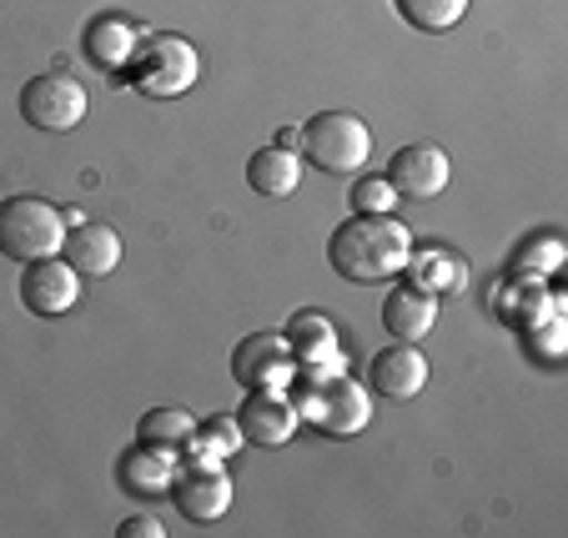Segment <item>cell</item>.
<instances>
[{"mask_svg": "<svg viewBox=\"0 0 568 538\" xmlns=\"http://www.w3.org/2000/svg\"><path fill=\"white\" fill-rule=\"evenodd\" d=\"M367 388L387 403H413L428 388V357L418 353V343L383 347V353H373V363H367Z\"/></svg>", "mask_w": 568, "mask_h": 538, "instance_id": "13", "label": "cell"}, {"mask_svg": "<svg viewBox=\"0 0 568 538\" xmlns=\"http://www.w3.org/2000/svg\"><path fill=\"white\" fill-rule=\"evenodd\" d=\"M236 423H242V438L257 443V448H287L292 433L302 428L297 403H292L287 388H257L242 398L236 408Z\"/></svg>", "mask_w": 568, "mask_h": 538, "instance_id": "12", "label": "cell"}, {"mask_svg": "<svg viewBox=\"0 0 568 538\" xmlns=\"http://www.w3.org/2000/svg\"><path fill=\"white\" fill-rule=\"evenodd\" d=\"M393 11L423 35H443L468 16V0H393Z\"/></svg>", "mask_w": 568, "mask_h": 538, "instance_id": "22", "label": "cell"}, {"mask_svg": "<svg viewBox=\"0 0 568 538\" xmlns=\"http://www.w3.org/2000/svg\"><path fill=\"white\" fill-rule=\"evenodd\" d=\"M196 75H202V51L186 35L161 31V35H141L136 55H131L126 75H121V87L141 91L151 101H176L196 87Z\"/></svg>", "mask_w": 568, "mask_h": 538, "instance_id": "2", "label": "cell"}, {"mask_svg": "<svg viewBox=\"0 0 568 538\" xmlns=\"http://www.w3.org/2000/svg\"><path fill=\"white\" fill-rule=\"evenodd\" d=\"M196 438H202L206 448L216 453V458H232V453L247 443V438H242V423L226 418V413H212L206 423H196Z\"/></svg>", "mask_w": 568, "mask_h": 538, "instance_id": "26", "label": "cell"}, {"mask_svg": "<svg viewBox=\"0 0 568 538\" xmlns=\"http://www.w3.org/2000/svg\"><path fill=\"white\" fill-rule=\"evenodd\" d=\"M16 287H21V307L31 317H61V313H71L75 297H81V272L55 252V257L26 262Z\"/></svg>", "mask_w": 568, "mask_h": 538, "instance_id": "11", "label": "cell"}, {"mask_svg": "<svg viewBox=\"0 0 568 538\" xmlns=\"http://www.w3.org/2000/svg\"><path fill=\"white\" fill-rule=\"evenodd\" d=\"M383 176L393 182L397 202H438L453 182V162H448V151L443 146L418 141V146H397Z\"/></svg>", "mask_w": 568, "mask_h": 538, "instance_id": "8", "label": "cell"}, {"mask_svg": "<svg viewBox=\"0 0 568 538\" xmlns=\"http://www.w3.org/2000/svg\"><path fill=\"white\" fill-rule=\"evenodd\" d=\"M61 257L71 262L81 277H111L121 267V237L106 222H75V232H65Z\"/></svg>", "mask_w": 568, "mask_h": 538, "instance_id": "16", "label": "cell"}, {"mask_svg": "<svg viewBox=\"0 0 568 538\" xmlns=\"http://www.w3.org/2000/svg\"><path fill=\"white\" fill-rule=\"evenodd\" d=\"M247 186L262 196V202H287L292 192L302 186V156L287 146H262L247 156Z\"/></svg>", "mask_w": 568, "mask_h": 538, "instance_id": "18", "label": "cell"}, {"mask_svg": "<svg viewBox=\"0 0 568 538\" xmlns=\"http://www.w3.org/2000/svg\"><path fill=\"white\" fill-rule=\"evenodd\" d=\"M192 433H196V418L182 403H161V408H146L136 418V443H151V448H166V453H182Z\"/></svg>", "mask_w": 568, "mask_h": 538, "instance_id": "21", "label": "cell"}, {"mask_svg": "<svg viewBox=\"0 0 568 538\" xmlns=\"http://www.w3.org/2000/svg\"><path fill=\"white\" fill-rule=\"evenodd\" d=\"M65 242V216L45 196H11L0 202V252L11 262H41L55 257Z\"/></svg>", "mask_w": 568, "mask_h": 538, "instance_id": "5", "label": "cell"}, {"mask_svg": "<svg viewBox=\"0 0 568 538\" xmlns=\"http://www.w3.org/2000/svg\"><path fill=\"white\" fill-rule=\"evenodd\" d=\"M232 377L242 393L292 388V383H297V357H292L282 333H252L232 347Z\"/></svg>", "mask_w": 568, "mask_h": 538, "instance_id": "7", "label": "cell"}, {"mask_svg": "<svg viewBox=\"0 0 568 538\" xmlns=\"http://www.w3.org/2000/svg\"><path fill=\"white\" fill-rule=\"evenodd\" d=\"M172 504L186 524H222L232 508V478L222 464H186L172 478Z\"/></svg>", "mask_w": 568, "mask_h": 538, "instance_id": "10", "label": "cell"}, {"mask_svg": "<svg viewBox=\"0 0 568 538\" xmlns=\"http://www.w3.org/2000/svg\"><path fill=\"white\" fill-rule=\"evenodd\" d=\"M403 272L413 277V287L433 292V297H458V292L468 287V262L448 247H418V242H413V257Z\"/></svg>", "mask_w": 568, "mask_h": 538, "instance_id": "19", "label": "cell"}, {"mask_svg": "<svg viewBox=\"0 0 568 538\" xmlns=\"http://www.w3.org/2000/svg\"><path fill=\"white\" fill-rule=\"evenodd\" d=\"M408 257H413V232L393 212L387 216L353 212L327 237V267L343 282H353V287H377V282L403 277Z\"/></svg>", "mask_w": 568, "mask_h": 538, "instance_id": "1", "label": "cell"}, {"mask_svg": "<svg viewBox=\"0 0 568 538\" xmlns=\"http://www.w3.org/2000/svg\"><path fill=\"white\" fill-rule=\"evenodd\" d=\"M176 478V453L151 448V443H131L116 458V484L136 498H166Z\"/></svg>", "mask_w": 568, "mask_h": 538, "instance_id": "15", "label": "cell"}, {"mask_svg": "<svg viewBox=\"0 0 568 538\" xmlns=\"http://www.w3.org/2000/svg\"><path fill=\"white\" fill-rule=\"evenodd\" d=\"M287 347L297 357V377H333L347 373L343 367V347H337V323L333 313H317V307H302L287 317Z\"/></svg>", "mask_w": 568, "mask_h": 538, "instance_id": "9", "label": "cell"}, {"mask_svg": "<svg viewBox=\"0 0 568 538\" xmlns=\"http://www.w3.org/2000/svg\"><path fill=\"white\" fill-rule=\"evenodd\" d=\"M87 111H91L87 87L65 71L31 75L21 87V121L36 131H75L87 121Z\"/></svg>", "mask_w": 568, "mask_h": 538, "instance_id": "6", "label": "cell"}, {"mask_svg": "<svg viewBox=\"0 0 568 538\" xmlns=\"http://www.w3.org/2000/svg\"><path fill=\"white\" fill-rule=\"evenodd\" d=\"M494 313L504 317L508 327H534V323H544L548 313H558V297L544 287L538 277H524V272H514V277L504 282V292L494 297Z\"/></svg>", "mask_w": 568, "mask_h": 538, "instance_id": "20", "label": "cell"}, {"mask_svg": "<svg viewBox=\"0 0 568 538\" xmlns=\"http://www.w3.org/2000/svg\"><path fill=\"white\" fill-rule=\"evenodd\" d=\"M347 202H353V212H363V216L397 212V192H393V182H387V176H357Z\"/></svg>", "mask_w": 568, "mask_h": 538, "instance_id": "24", "label": "cell"}, {"mask_svg": "<svg viewBox=\"0 0 568 538\" xmlns=\"http://www.w3.org/2000/svg\"><path fill=\"white\" fill-rule=\"evenodd\" d=\"M116 538H166V528H161L156 518H146V514H131L126 524L116 528Z\"/></svg>", "mask_w": 568, "mask_h": 538, "instance_id": "27", "label": "cell"}, {"mask_svg": "<svg viewBox=\"0 0 568 538\" xmlns=\"http://www.w3.org/2000/svg\"><path fill=\"white\" fill-rule=\"evenodd\" d=\"M277 146H287V151H297V146H302V131H277Z\"/></svg>", "mask_w": 568, "mask_h": 538, "instance_id": "28", "label": "cell"}, {"mask_svg": "<svg viewBox=\"0 0 568 538\" xmlns=\"http://www.w3.org/2000/svg\"><path fill=\"white\" fill-rule=\"evenodd\" d=\"M564 262V242L558 237H534L514 252V272H528V277H548Z\"/></svg>", "mask_w": 568, "mask_h": 538, "instance_id": "25", "label": "cell"}, {"mask_svg": "<svg viewBox=\"0 0 568 538\" xmlns=\"http://www.w3.org/2000/svg\"><path fill=\"white\" fill-rule=\"evenodd\" d=\"M287 393H292V403H297V418L312 423L317 433H333V438H353V433H363L367 418H373V388L347 373L297 377Z\"/></svg>", "mask_w": 568, "mask_h": 538, "instance_id": "3", "label": "cell"}, {"mask_svg": "<svg viewBox=\"0 0 568 538\" xmlns=\"http://www.w3.org/2000/svg\"><path fill=\"white\" fill-rule=\"evenodd\" d=\"M438 323V297L413 282H397L383 297V327L393 333V343H423Z\"/></svg>", "mask_w": 568, "mask_h": 538, "instance_id": "17", "label": "cell"}, {"mask_svg": "<svg viewBox=\"0 0 568 538\" xmlns=\"http://www.w3.org/2000/svg\"><path fill=\"white\" fill-rule=\"evenodd\" d=\"M136 45H141V26L126 21V16H97V21L87 26V35H81V51H87V61L97 65V71L116 75V81L126 75Z\"/></svg>", "mask_w": 568, "mask_h": 538, "instance_id": "14", "label": "cell"}, {"mask_svg": "<svg viewBox=\"0 0 568 538\" xmlns=\"http://www.w3.org/2000/svg\"><path fill=\"white\" fill-rule=\"evenodd\" d=\"M564 333H568V323L558 313H548L544 323L524 327V353L534 357V363H544V367H558L564 363Z\"/></svg>", "mask_w": 568, "mask_h": 538, "instance_id": "23", "label": "cell"}, {"mask_svg": "<svg viewBox=\"0 0 568 538\" xmlns=\"http://www.w3.org/2000/svg\"><path fill=\"white\" fill-rule=\"evenodd\" d=\"M302 162H312L327 176H353L367 166L373 156V131L363 116L353 111H317V116L302 126Z\"/></svg>", "mask_w": 568, "mask_h": 538, "instance_id": "4", "label": "cell"}]
</instances>
